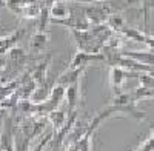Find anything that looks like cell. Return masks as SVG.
<instances>
[{"mask_svg":"<svg viewBox=\"0 0 154 151\" xmlns=\"http://www.w3.org/2000/svg\"><path fill=\"white\" fill-rule=\"evenodd\" d=\"M2 6H6V3H5V0H0V8Z\"/></svg>","mask_w":154,"mask_h":151,"instance_id":"cell-22","label":"cell"},{"mask_svg":"<svg viewBox=\"0 0 154 151\" xmlns=\"http://www.w3.org/2000/svg\"><path fill=\"white\" fill-rule=\"evenodd\" d=\"M106 25L114 31V32H117L119 34V31L125 26V20H123V17L120 16V14H117V12H112V14L108 17V20H106Z\"/></svg>","mask_w":154,"mask_h":151,"instance_id":"cell-16","label":"cell"},{"mask_svg":"<svg viewBox=\"0 0 154 151\" xmlns=\"http://www.w3.org/2000/svg\"><path fill=\"white\" fill-rule=\"evenodd\" d=\"M100 116L105 120L114 116H126L134 120H148V114L137 108V102L131 97V93H119L116 94L111 103L100 111Z\"/></svg>","mask_w":154,"mask_h":151,"instance_id":"cell-1","label":"cell"},{"mask_svg":"<svg viewBox=\"0 0 154 151\" xmlns=\"http://www.w3.org/2000/svg\"><path fill=\"white\" fill-rule=\"evenodd\" d=\"M119 35H123L125 39H130L133 42L143 43L151 49V51H154V35L152 34H148L145 31H140L137 28H131V26H128V25H125V26L119 31Z\"/></svg>","mask_w":154,"mask_h":151,"instance_id":"cell-6","label":"cell"},{"mask_svg":"<svg viewBox=\"0 0 154 151\" xmlns=\"http://www.w3.org/2000/svg\"><path fill=\"white\" fill-rule=\"evenodd\" d=\"M63 151H79V145H77V142L72 139V140H71V143H69L65 149H63Z\"/></svg>","mask_w":154,"mask_h":151,"instance_id":"cell-20","label":"cell"},{"mask_svg":"<svg viewBox=\"0 0 154 151\" xmlns=\"http://www.w3.org/2000/svg\"><path fill=\"white\" fill-rule=\"evenodd\" d=\"M71 34L74 37V42L77 45V49L83 53H91V54H97L102 51L103 43L100 40H97L94 34L86 29V31H77V29H71Z\"/></svg>","mask_w":154,"mask_h":151,"instance_id":"cell-3","label":"cell"},{"mask_svg":"<svg viewBox=\"0 0 154 151\" xmlns=\"http://www.w3.org/2000/svg\"><path fill=\"white\" fill-rule=\"evenodd\" d=\"M134 151H154V136L151 134L148 139H145V142L140 143Z\"/></svg>","mask_w":154,"mask_h":151,"instance_id":"cell-19","label":"cell"},{"mask_svg":"<svg viewBox=\"0 0 154 151\" xmlns=\"http://www.w3.org/2000/svg\"><path fill=\"white\" fill-rule=\"evenodd\" d=\"M151 134L154 136V123H151Z\"/></svg>","mask_w":154,"mask_h":151,"instance_id":"cell-23","label":"cell"},{"mask_svg":"<svg viewBox=\"0 0 154 151\" xmlns=\"http://www.w3.org/2000/svg\"><path fill=\"white\" fill-rule=\"evenodd\" d=\"M94 63H105V57L102 53L97 54H91V53H83V51H77L71 62H69V66L72 69H85L89 65H94Z\"/></svg>","mask_w":154,"mask_h":151,"instance_id":"cell-5","label":"cell"},{"mask_svg":"<svg viewBox=\"0 0 154 151\" xmlns=\"http://www.w3.org/2000/svg\"><path fill=\"white\" fill-rule=\"evenodd\" d=\"M128 6H136V5H142V0H126Z\"/></svg>","mask_w":154,"mask_h":151,"instance_id":"cell-21","label":"cell"},{"mask_svg":"<svg viewBox=\"0 0 154 151\" xmlns=\"http://www.w3.org/2000/svg\"><path fill=\"white\" fill-rule=\"evenodd\" d=\"M0 151H2V149H0Z\"/></svg>","mask_w":154,"mask_h":151,"instance_id":"cell-24","label":"cell"},{"mask_svg":"<svg viewBox=\"0 0 154 151\" xmlns=\"http://www.w3.org/2000/svg\"><path fill=\"white\" fill-rule=\"evenodd\" d=\"M142 14H143V28H148L149 25V16L154 9V0H142Z\"/></svg>","mask_w":154,"mask_h":151,"instance_id":"cell-17","label":"cell"},{"mask_svg":"<svg viewBox=\"0 0 154 151\" xmlns=\"http://www.w3.org/2000/svg\"><path fill=\"white\" fill-rule=\"evenodd\" d=\"M83 71H85V69L66 68V69L57 77L56 83H57V85H62V86H65V88L69 86V85H72V83H77V82H80L82 76H83Z\"/></svg>","mask_w":154,"mask_h":151,"instance_id":"cell-12","label":"cell"},{"mask_svg":"<svg viewBox=\"0 0 154 151\" xmlns=\"http://www.w3.org/2000/svg\"><path fill=\"white\" fill-rule=\"evenodd\" d=\"M85 16L91 25H102L106 23L108 17L112 14V8L108 3H94L88 8H83Z\"/></svg>","mask_w":154,"mask_h":151,"instance_id":"cell-4","label":"cell"},{"mask_svg":"<svg viewBox=\"0 0 154 151\" xmlns=\"http://www.w3.org/2000/svg\"><path fill=\"white\" fill-rule=\"evenodd\" d=\"M68 116L69 114H66L65 111H60V109H56V111L51 112V114H48V120L51 122V125H53L54 133L65 127V123L68 122Z\"/></svg>","mask_w":154,"mask_h":151,"instance_id":"cell-14","label":"cell"},{"mask_svg":"<svg viewBox=\"0 0 154 151\" xmlns=\"http://www.w3.org/2000/svg\"><path fill=\"white\" fill-rule=\"evenodd\" d=\"M19 119L12 109H6L3 117L2 131H0V149L2 151H16V134L19 127Z\"/></svg>","mask_w":154,"mask_h":151,"instance_id":"cell-2","label":"cell"},{"mask_svg":"<svg viewBox=\"0 0 154 151\" xmlns=\"http://www.w3.org/2000/svg\"><path fill=\"white\" fill-rule=\"evenodd\" d=\"M126 80V71L123 68H119V66H111L109 69V85H111V90L116 94H119L122 86Z\"/></svg>","mask_w":154,"mask_h":151,"instance_id":"cell-9","label":"cell"},{"mask_svg":"<svg viewBox=\"0 0 154 151\" xmlns=\"http://www.w3.org/2000/svg\"><path fill=\"white\" fill-rule=\"evenodd\" d=\"M48 42H49V32L45 29V31H42V29H37L32 35H31V39H29V49L32 53H42L43 49H45V46L48 45Z\"/></svg>","mask_w":154,"mask_h":151,"instance_id":"cell-10","label":"cell"},{"mask_svg":"<svg viewBox=\"0 0 154 151\" xmlns=\"http://www.w3.org/2000/svg\"><path fill=\"white\" fill-rule=\"evenodd\" d=\"M125 54L126 57L130 59H134L136 62L142 63L145 66H151L154 68V51H128V53H122Z\"/></svg>","mask_w":154,"mask_h":151,"instance_id":"cell-13","label":"cell"},{"mask_svg":"<svg viewBox=\"0 0 154 151\" xmlns=\"http://www.w3.org/2000/svg\"><path fill=\"white\" fill-rule=\"evenodd\" d=\"M131 97L137 103L140 102V100H149V99H154V90L152 88H146L143 85H140L139 88H136V90L131 93Z\"/></svg>","mask_w":154,"mask_h":151,"instance_id":"cell-15","label":"cell"},{"mask_svg":"<svg viewBox=\"0 0 154 151\" xmlns=\"http://www.w3.org/2000/svg\"><path fill=\"white\" fill-rule=\"evenodd\" d=\"M80 96H82L80 94V82L66 86L65 99H66V105H68V114L75 111V106L80 102Z\"/></svg>","mask_w":154,"mask_h":151,"instance_id":"cell-11","label":"cell"},{"mask_svg":"<svg viewBox=\"0 0 154 151\" xmlns=\"http://www.w3.org/2000/svg\"><path fill=\"white\" fill-rule=\"evenodd\" d=\"M71 16V9L63 2H54L49 9V22L59 25L60 22L66 20Z\"/></svg>","mask_w":154,"mask_h":151,"instance_id":"cell-8","label":"cell"},{"mask_svg":"<svg viewBox=\"0 0 154 151\" xmlns=\"http://www.w3.org/2000/svg\"><path fill=\"white\" fill-rule=\"evenodd\" d=\"M53 136H54V131H49V133H46L40 140H38L34 146H29V151H43L48 145H49V142H51V139H53Z\"/></svg>","mask_w":154,"mask_h":151,"instance_id":"cell-18","label":"cell"},{"mask_svg":"<svg viewBox=\"0 0 154 151\" xmlns=\"http://www.w3.org/2000/svg\"><path fill=\"white\" fill-rule=\"evenodd\" d=\"M25 32H26L25 28H19V29H14L12 32L0 37V56H6L12 48H16Z\"/></svg>","mask_w":154,"mask_h":151,"instance_id":"cell-7","label":"cell"}]
</instances>
